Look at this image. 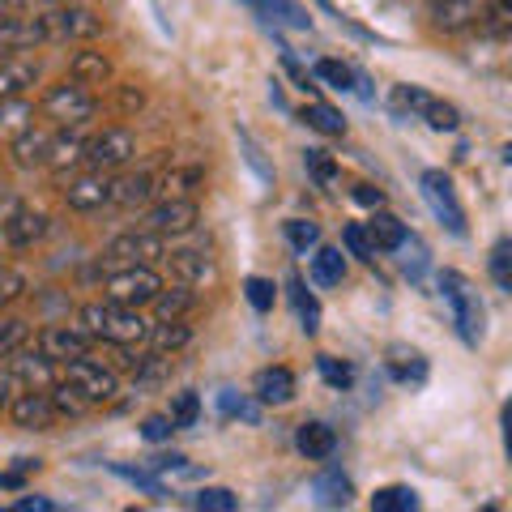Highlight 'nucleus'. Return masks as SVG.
<instances>
[{
  "instance_id": "nucleus-1",
  "label": "nucleus",
  "mask_w": 512,
  "mask_h": 512,
  "mask_svg": "<svg viewBox=\"0 0 512 512\" xmlns=\"http://www.w3.org/2000/svg\"><path fill=\"white\" fill-rule=\"evenodd\" d=\"M77 329L90 333V342L141 346L150 333V320L141 316V308H120V303H111V299H99V303L77 308Z\"/></svg>"
},
{
  "instance_id": "nucleus-2",
  "label": "nucleus",
  "mask_w": 512,
  "mask_h": 512,
  "mask_svg": "<svg viewBox=\"0 0 512 512\" xmlns=\"http://www.w3.org/2000/svg\"><path fill=\"white\" fill-rule=\"evenodd\" d=\"M440 295H444L448 308H453V325L461 333V342L478 346V338H483V303H478V291L457 274V269H444L440 274Z\"/></svg>"
},
{
  "instance_id": "nucleus-3",
  "label": "nucleus",
  "mask_w": 512,
  "mask_h": 512,
  "mask_svg": "<svg viewBox=\"0 0 512 512\" xmlns=\"http://www.w3.org/2000/svg\"><path fill=\"white\" fill-rule=\"evenodd\" d=\"M158 286H163V274H158L154 265H124V269H111L107 274L103 299L120 303V308H150Z\"/></svg>"
},
{
  "instance_id": "nucleus-4",
  "label": "nucleus",
  "mask_w": 512,
  "mask_h": 512,
  "mask_svg": "<svg viewBox=\"0 0 512 512\" xmlns=\"http://www.w3.org/2000/svg\"><path fill=\"white\" fill-rule=\"evenodd\" d=\"M43 116L47 120H56L60 128H82L86 120H94V111H99V99L82 86V82H60V86H52L43 94Z\"/></svg>"
},
{
  "instance_id": "nucleus-5",
  "label": "nucleus",
  "mask_w": 512,
  "mask_h": 512,
  "mask_svg": "<svg viewBox=\"0 0 512 512\" xmlns=\"http://www.w3.org/2000/svg\"><path fill=\"white\" fill-rule=\"evenodd\" d=\"M39 22H43V39L47 43H86L94 35H103V18L99 13H90V9H82V5L43 9Z\"/></svg>"
},
{
  "instance_id": "nucleus-6",
  "label": "nucleus",
  "mask_w": 512,
  "mask_h": 512,
  "mask_svg": "<svg viewBox=\"0 0 512 512\" xmlns=\"http://www.w3.org/2000/svg\"><path fill=\"white\" fill-rule=\"evenodd\" d=\"M393 107H397V111H410L414 120H427L431 128H436V133H453V128L461 124L457 107L444 103V99H436V94H427L423 86H397V90H393Z\"/></svg>"
},
{
  "instance_id": "nucleus-7",
  "label": "nucleus",
  "mask_w": 512,
  "mask_h": 512,
  "mask_svg": "<svg viewBox=\"0 0 512 512\" xmlns=\"http://www.w3.org/2000/svg\"><path fill=\"white\" fill-rule=\"evenodd\" d=\"M64 380H69L73 389L82 393L90 406L111 402V397L120 393V376H116V367H103V363H94L90 355L73 359V363H64Z\"/></svg>"
},
{
  "instance_id": "nucleus-8",
  "label": "nucleus",
  "mask_w": 512,
  "mask_h": 512,
  "mask_svg": "<svg viewBox=\"0 0 512 512\" xmlns=\"http://www.w3.org/2000/svg\"><path fill=\"white\" fill-rule=\"evenodd\" d=\"M154 261H163V235H154V231H124L116 235L111 244L103 248V265L107 269H124V265H154Z\"/></svg>"
},
{
  "instance_id": "nucleus-9",
  "label": "nucleus",
  "mask_w": 512,
  "mask_h": 512,
  "mask_svg": "<svg viewBox=\"0 0 512 512\" xmlns=\"http://www.w3.org/2000/svg\"><path fill=\"white\" fill-rule=\"evenodd\" d=\"M133 154H137V137L128 133V128H103L99 137L86 141L82 163L90 171H120V167L133 163Z\"/></svg>"
},
{
  "instance_id": "nucleus-10",
  "label": "nucleus",
  "mask_w": 512,
  "mask_h": 512,
  "mask_svg": "<svg viewBox=\"0 0 512 512\" xmlns=\"http://www.w3.org/2000/svg\"><path fill=\"white\" fill-rule=\"evenodd\" d=\"M419 192H423V201L431 205V214H436L448 231H453L457 239L466 235V210H461V201L453 192V180H448L444 171H423L419 175Z\"/></svg>"
},
{
  "instance_id": "nucleus-11",
  "label": "nucleus",
  "mask_w": 512,
  "mask_h": 512,
  "mask_svg": "<svg viewBox=\"0 0 512 512\" xmlns=\"http://www.w3.org/2000/svg\"><path fill=\"white\" fill-rule=\"evenodd\" d=\"M197 222H201V210H197V201L192 197H163V201H154L146 210V231L163 235V239L197 231Z\"/></svg>"
},
{
  "instance_id": "nucleus-12",
  "label": "nucleus",
  "mask_w": 512,
  "mask_h": 512,
  "mask_svg": "<svg viewBox=\"0 0 512 512\" xmlns=\"http://www.w3.org/2000/svg\"><path fill=\"white\" fill-rule=\"evenodd\" d=\"M5 410H9L13 427H22V431H52L56 427V410H52L47 389H18Z\"/></svg>"
},
{
  "instance_id": "nucleus-13",
  "label": "nucleus",
  "mask_w": 512,
  "mask_h": 512,
  "mask_svg": "<svg viewBox=\"0 0 512 512\" xmlns=\"http://www.w3.org/2000/svg\"><path fill=\"white\" fill-rule=\"evenodd\" d=\"M35 350L43 359H52V363H73V359L90 355V333H82L77 325H47L39 333Z\"/></svg>"
},
{
  "instance_id": "nucleus-14",
  "label": "nucleus",
  "mask_w": 512,
  "mask_h": 512,
  "mask_svg": "<svg viewBox=\"0 0 512 512\" xmlns=\"http://www.w3.org/2000/svg\"><path fill=\"white\" fill-rule=\"evenodd\" d=\"M107 201H111V175L107 171H86L64 188V205L77 214H94V210H103Z\"/></svg>"
},
{
  "instance_id": "nucleus-15",
  "label": "nucleus",
  "mask_w": 512,
  "mask_h": 512,
  "mask_svg": "<svg viewBox=\"0 0 512 512\" xmlns=\"http://www.w3.org/2000/svg\"><path fill=\"white\" fill-rule=\"evenodd\" d=\"M163 261L171 269V282H184V286H205V282H214V261L205 252L197 248H175V252H163Z\"/></svg>"
},
{
  "instance_id": "nucleus-16",
  "label": "nucleus",
  "mask_w": 512,
  "mask_h": 512,
  "mask_svg": "<svg viewBox=\"0 0 512 512\" xmlns=\"http://www.w3.org/2000/svg\"><path fill=\"white\" fill-rule=\"evenodd\" d=\"M252 393L261 406H291L295 402V372L291 367H261L252 376Z\"/></svg>"
},
{
  "instance_id": "nucleus-17",
  "label": "nucleus",
  "mask_w": 512,
  "mask_h": 512,
  "mask_svg": "<svg viewBox=\"0 0 512 512\" xmlns=\"http://www.w3.org/2000/svg\"><path fill=\"white\" fill-rule=\"evenodd\" d=\"M478 18H483V0H431V26L444 35H457Z\"/></svg>"
},
{
  "instance_id": "nucleus-18",
  "label": "nucleus",
  "mask_w": 512,
  "mask_h": 512,
  "mask_svg": "<svg viewBox=\"0 0 512 512\" xmlns=\"http://www.w3.org/2000/svg\"><path fill=\"white\" fill-rule=\"evenodd\" d=\"M154 201V171H128V175H111V201L120 210H137V205Z\"/></svg>"
},
{
  "instance_id": "nucleus-19",
  "label": "nucleus",
  "mask_w": 512,
  "mask_h": 512,
  "mask_svg": "<svg viewBox=\"0 0 512 512\" xmlns=\"http://www.w3.org/2000/svg\"><path fill=\"white\" fill-rule=\"evenodd\" d=\"M9 367H13V376H18L22 389H47V384H56V372H52V359H43L39 350H13L9 355Z\"/></svg>"
},
{
  "instance_id": "nucleus-20",
  "label": "nucleus",
  "mask_w": 512,
  "mask_h": 512,
  "mask_svg": "<svg viewBox=\"0 0 512 512\" xmlns=\"http://www.w3.org/2000/svg\"><path fill=\"white\" fill-rule=\"evenodd\" d=\"M47 146H52V133H43V128H22L18 137L9 141V154H13V167H22V171H35L47 163Z\"/></svg>"
},
{
  "instance_id": "nucleus-21",
  "label": "nucleus",
  "mask_w": 512,
  "mask_h": 512,
  "mask_svg": "<svg viewBox=\"0 0 512 512\" xmlns=\"http://www.w3.org/2000/svg\"><path fill=\"white\" fill-rule=\"evenodd\" d=\"M244 5L261 22H269V26H295V30H308L312 26V13L303 9V5H295V0H244Z\"/></svg>"
},
{
  "instance_id": "nucleus-22",
  "label": "nucleus",
  "mask_w": 512,
  "mask_h": 512,
  "mask_svg": "<svg viewBox=\"0 0 512 512\" xmlns=\"http://www.w3.org/2000/svg\"><path fill=\"white\" fill-rule=\"evenodd\" d=\"M150 308H154V316L158 320H180V316H188L192 308H197V286H184V282H163L158 286V295L150 299Z\"/></svg>"
},
{
  "instance_id": "nucleus-23",
  "label": "nucleus",
  "mask_w": 512,
  "mask_h": 512,
  "mask_svg": "<svg viewBox=\"0 0 512 512\" xmlns=\"http://www.w3.org/2000/svg\"><path fill=\"white\" fill-rule=\"evenodd\" d=\"M39 43H47L39 18H9V13H0V52H22V47H39Z\"/></svg>"
},
{
  "instance_id": "nucleus-24",
  "label": "nucleus",
  "mask_w": 512,
  "mask_h": 512,
  "mask_svg": "<svg viewBox=\"0 0 512 512\" xmlns=\"http://www.w3.org/2000/svg\"><path fill=\"white\" fill-rule=\"evenodd\" d=\"M308 278H312V286H325V291H329V286H342V278H346V252L333 248V244H316Z\"/></svg>"
},
{
  "instance_id": "nucleus-25",
  "label": "nucleus",
  "mask_w": 512,
  "mask_h": 512,
  "mask_svg": "<svg viewBox=\"0 0 512 512\" xmlns=\"http://www.w3.org/2000/svg\"><path fill=\"white\" fill-rule=\"evenodd\" d=\"M39 82V64L26 56L0 60V99H22V94Z\"/></svg>"
},
{
  "instance_id": "nucleus-26",
  "label": "nucleus",
  "mask_w": 512,
  "mask_h": 512,
  "mask_svg": "<svg viewBox=\"0 0 512 512\" xmlns=\"http://www.w3.org/2000/svg\"><path fill=\"white\" fill-rule=\"evenodd\" d=\"M295 448L308 461H325V457H333V448H338V431H333L329 423H299V431H295Z\"/></svg>"
},
{
  "instance_id": "nucleus-27",
  "label": "nucleus",
  "mask_w": 512,
  "mask_h": 512,
  "mask_svg": "<svg viewBox=\"0 0 512 512\" xmlns=\"http://www.w3.org/2000/svg\"><path fill=\"white\" fill-rule=\"evenodd\" d=\"M86 158V137L77 133V128H64V133L52 137V146H47V163L43 167H52L56 175H64L69 167H77Z\"/></svg>"
},
{
  "instance_id": "nucleus-28",
  "label": "nucleus",
  "mask_w": 512,
  "mask_h": 512,
  "mask_svg": "<svg viewBox=\"0 0 512 512\" xmlns=\"http://www.w3.org/2000/svg\"><path fill=\"white\" fill-rule=\"evenodd\" d=\"M363 231H367V239H372L376 252H397L402 248V239H406V222L397 214H389V210H376L372 218L363 222Z\"/></svg>"
},
{
  "instance_id": "nucleus-29",
  "label": "nucleus",
  "mask_w": 512,
  "mask_h": 512,
  "mask_svg": "<svg viewBox=\"0 0 512 512\" xmlns=\"http://www.w3.org/2000/svg\"><path fill=\"white\" fill-rule=\"evenodd\" d=\"M146 342H150L154 355H180V350L192 342V329L184 325V316L180 320H154Z\"/></svg>"
},
{
  "instance_id": "nucleus-30",
  "label": "nucleus",
  "mask_w": 512,
  "mask_h": 512,
  "mask_svg": "<svg viewBox=\"0 0 512 512\" xmlns=\"http://www.w3.org/2000/svg\"><path fill=\"white\" fill-rule=\"evenodd\" d=\"M43 235H47V218L35 214V210H26V205L5 222V239H9L13 248H30V244H35V239H43Z\"/></svg>"
},
{
  "instance_id": "nucleus-31",
  "label": "nucleus",
  "mask_w": 512,
  "mask_h": 512,
  "mask_svg": "<svg viewBox=\"0 0 512 512\" xmlns=\"http://www.w3.org/2000/svg\"><path fill=\"white\" fill-rule=\"evenodd\" d=\"M205 180L201 167H167L163 175H154V192H163V197H188V192H197Z\"/></svg>"
},
{
  "instance_id": "nucleus-32",
  "label": "nucleus",
  "mask_w": 512,
  "mask_h": 512,
  "mask_svg": "<svg viewBox=\"0 0 512 512\" xmlns=\"http://www.w3.org/2000/svg\"><path fill=\"white\" fill-rule=\"evenodd\" d=\"M69 77L82 86H103V82H111V60L103 52H77L69 64Z\"/></svg>"
},
{
  "instance_id": "nucleus-33",
  "label": "nucleus",
  "mask_w": 512,
  "mask_h": 512,
  "mask_svg": "<svg viewBox=\"0 0 512 512\" xmlns=\"http://www.w3.org/2000/svg\"><path fill=\"white\" fill-rule=\"evenodd\" d=\"M286 291H291L295 316H299V329H303V333H316V329H320V303H316V295L308 291V286H303L299 274L286 278Z\"/></svg>"
},
{
  "instance_id": "nucleus-34",
  "label": "nucleus",
  "mask_w": 512,
  "mask_h": 512,
  "mask_svg": "<svg viewBox=\"0 0 512 512\" xmlns=\"http://www.w3.org/2000/svg\"><path fill=\"white\" fill-rule=\"evenodd\" d=\"M47 397H52V410H56V419H82V414H90V402H86V397L73 389L69 380H60V384H47Z\"/></svg>"
},
{
  "instance_id": "nucleus-35",
  "label": "nucleus",
  "mask_w": 512,
  "mask_h": 512,
  "mask_svg": "<svg viewBox=\"0 0 512 512\" xmlns=\"http://www.w3.org/2000/svg\"><path fill=\"white\" fill-rule=\"evenodd\" d=\"M299 120L316 128V133H325V137H342L346 133V120H342V111H333L329 103H308L299 111Z\"/></svg>"
},
{
  "instance_id": "nucleus-36",
  "label": "nucleus",
  "mask_w": 512,
  "mask_h": 512,
  "mask_svg": "<svg viewBox=\"0 0 512 512\" xmlns=\"http://www.w3.org/2000/svg\"><path fill=\"white\" fill-rule=\"evenodd\" d=\"M316 504H325V508H346L350 504V478H342L338 470H329V474H320L316 483Z\"/></svg>"
},
{
  "instance_id": "nucleus-37",
  "label": "nucleus",
  "mask_w": 512,
  "mask_h": 512,
  "mask_svg": "<svg viewBox=\"0 0 512 512\" xmlns=\"http://www.w3.org/2000/svg\"><path fill=\"white\" fill-rule=\"evenodd\" d=\"M111 474H120L124 478V483H133L137 491H146V495H154V500H167V483H163V478H158L154 470H133V466H120V461H111V466H107Z\"/></svg>"
},
{
  "instance_id": "nucleus-38",
  "label": "nucleus",
  "mask_w": 512,
  "mask_h": 512,
  "mask_svg": "<svg viewBox=\"0 0 512 512\" xmlns=\"http://www.w3.org/2000/svg\"><path fill=\"white\" fill-rule=\"evenodd\" d=\"M419 508V491L414 487H380L372 495V512H414Z\"/></svg>"
},
{
  "instance_id": "nucleus-39",
  "label": "nucleus",
  "mask_w": 512,
  "mask_h": 512,
  "mask_svg": "<svg viewBox=\"0 0 512 512\" xmlns=\"http://www.w3.org/2000/svg\"><path fill=\"white\" fill-rule=\"evenodd\" d=\"M30 120H35L30 103H22V99H0V137L13 141L22 128H30Z\"/></svg>"
},
{
  "instance_id": "nucleus-40",
  "label": "nucleus",
  "mask_w": 512,
  "mask_h": 512,
  "mask_svg": "<svg viewBox=\"0 0 512 512\" xmlns=\"http://www.w3.org/2000/svg\"><path fill=\"white\" fill-rule=\"evenodd\" d=\"M487 269H491V278L495 286L508 295L512 291V239H495V248L487 256Z\"/></svg>"
},
{
  "instance_id": "nucleus-41",
  "label": "nucleus",
  "mask_w": 512,
  "mask_h": 512,
  "mask_svg": "<svg viewBox=\"0 0 512 512\" xmlns=\"http://www.w3.org/2000/svg\"><path fill=\"white\" fill-rule=\"evenodd\" d=\"M312 73H316L325 86H333V90H355V82H359V73L350 69V64H342V60H316Z\"/></svg>"
},
{
  "instance_id": "nucleus-42",
  "label": "nucleus",
  "mask_w": 512,
  "mask_h": 512,
  "mask_svg": "<svg viewBox=\"0 0 512 512\" xmlns=\"http://www.w3.org/2000/svg\"><path fill=\"white\" fill-rule=\"evenodd\" d=\"M282 231H286V244H291L299 256H308L320 244V227H316V222H308V218H291Z\"/></svg>"
},
{
  "instance_id": "nucleus-43",
  "label": "nucleus",
  "mask_w": 512,
  "mask_h": 512,
  "mask_svg": "<svg viewBox=\"0 0 512 512\" xmlns=\"http://www.w3.org/2000/svg\"><path fill=\"white\" fill-rule=\"evenodd\" d=\"M389 372H393V380H423L427 376V363H423V355L419 350H393V359H389Z\"/></svg>"
},
{
  "instance_id": "nucleus-44",
  "label": "nucleus",
  "mask_w": 512,
  "mask_h": 512,
  "mask_svg": "<svg viewBox=\"0 0 512 512\" xmlns=\"http://www.w3.org/2000/svg\"><path fill=\"white\" fill-rule=\"evenodd\" d=\"M303 167H308V175H312L320 188H333V184H338V163H333L325 150H303Z\"/></svg>"
},
{
  "instance_id": "nucleus-45",
  "label": "nucleus",
  "mask_w": 512,
  "mask_h": 512,
  "mask_svg": "<svg viewBox=\"0 0 512 512\" xmlns=\"http://www.w3.org/2000/svg\"><path fill=\"white\" fill-rule=\"evenodd\" d=\"M342 248H346V256H355V261H376V248H372V239H367L363 222H346L342 227Z\"/></svg>"
},
{
  "instance_id": "nucleus-46",
  "label": "nucleus",
  "mask_w": 512,
  "mask_h": 512,
  "mask_svg": "<svg viewBox=\"0 0 512 512\" xmlns=\"http://www.w3.org/2000/svg\"><path fill=\"white\" fill-rule=\"evenodd\" d=\"M167 419L175 423V431L197 427V419H201V397H197V393H175V402H171V414H167Z\"/></svg>"
},
{
  "instance_id": "nucleus-47",
  "label": "nucleus",
  "mask_w": 512,
  "mask_h": 512,
  "mask_svg": "<svg viewBox=\"0 0 512 512\" xmlns=\"http://www.w3.org/2000/svg\"><path fill=\"white\" fill-rule=\"evenodd\" d=\"M192 508H201V512H235L239 500L227 487H201L197 495H192Z\"/></svg>"
},
{
  "instance_id": "nucleus-48",
  "label": "nucleus",
  "mask_w": 512,
  "mask_h": 512,
  "mask_svg": "<svg viewBox=\"0 0 512 512\" xmlns=\"http://www.w3.org/2000/svg\"><path fill=\"white\" fill-rule=\"evenodd\" d=\"M244 295L256 312H274V303H278V286L269 282V278H248L244 282Z\"/></svg>"
},
{
  "instance_id": "nucleus-49",
  "label": "nucleus",
  "mask_w": 512,
  "mask_h": 512,
  "mask_svg": "<svg viewBox=\"0 0 512 512\" xmlns=\"http://www.w3.org/2000/svg\"><path fill=\"white\" fill-rule=\"evenodd\" d=\"M26 338H30L26 320H0V359H9L13 350H22Z\"/></svg>"
},
{
  "instance_id": "nucleus-50",
  "label": "nucleus",
  "mask_w": 512,
  "mask_h": 512,
  "mask_svg": "<svg viewBox=\"0 0 512 512\" xmlns=\"http://www.w3.org/2000/svg\"><path fill=\"white\" fill-rule=\"evenodd\" d=\"M316 367H320V376H325L333 389H350L355 384V367L350 363H338V359H329V355H320L316 359Z\"/></svg>"
},
{
  "instance_id": "nucleus-51",
  "label": "nucleus",
  "mask_w": 512,
  "mask_h": 512,
  "mask_svg": "<svg viewBox=\"0 0 512 512\" xmlns=\"http://www.w3.org/2000/svg\"><path fill=\"white\" fill-rule=\"evenodd\" d=\"M218 406H222V414L227 419H244V423H256V406L248 402V397H239V393H218Z\"/></svg>"
},
{
  "instance_id": "nucleus-52",
  "label": "nucleus",
  "mask_w": 512,
  "mask_h": 512,
  "mask_svg": "<svg viewBox=\"0 0 512 512\" xmlns=\"http://www.w3.org/2000/svg\"><path fill=\"white\" fill-rule=\"evenodd\" d=\"M22 295H26V274H18V269H0V308L18 303Z\"/></svg>"
},
{
  "instance_id": "nucleus-53",
  "label": "nucleus",
  "mask_w": 512,
  "mask_h": 512,
  "mask_svg": "<svg viewBox=\"0 0 512 512\" xmlns=\"http://www.w3.org/2000/svg\"><path fill=\"white\" fill-rule=\"evenodd\" d=\"M171 431H175V423L167 419V414H150V419L141 423V436H146L150 444H163V440H171Z\"/></svg>"
},
{
  "instance_id": "nucleus-54",
  "label": "nucleus",
  "mask_w": 512,
  "mask_h": 512,
  "mask_svg": "<svg viewBox=\"0 0 512 512\" xmlns=\"http://www.w3.org/2000/svg\"><path fill=\"white\" fill-rule=\"evenodd\" d=\"M146 466L154 470V474H180V470H188V457L184 453H158V457H150Z\"/></svg>"
},
{
  "instance_id": "nucleus-55",
  "label": "nucleus",
  "mask_w": 512,
  "mask_h": 512,
  "mask_svg": "<svg viewBox=\"0 0 512 512\" xmlns=\"http://www.w3.org/2000/svg\"><path fill=\"white\" fill-rule=\"evenodd\" d=\"M18 389H22V384H18V376H13V367L0 363V410L13 402V393H18Z\"/></svg>"
},
{
  "instance_id": "nucleus-56",
  "label": "nucleus",
  "mask_w": 512,
  "mask_h": 512,
  "mask_svg": "<svg viewBox=\"0 0 512 512\" xmlns=\"http://www.w3.org/2000/svg\"><path fill=\"white\" fill-rule=\"evenodd\" d=\"M355 201L367 205V210H380V205H384V192H380L376 184H355Z\"/></svg>"
},
{
  "instance_id": "nucleus-57",
  "label": "nucleus",
  "mask_w": 512,
  "mask_h": 512,
  "mask_svg": "<svg viewBox=\"0 0 512 512\" xmlns=\"http://www.w3.org/2000/svg\"><path fill=\"white\" fill-rule=\"evenodd\" d=\"M116 94H120V111H141V103H146V94L133 86H116Z\"/></svg>"
},
{
  "instance_id": "nucleus-58",
  "label": "nucleus",
  "mask_w": 512,
  "mask_h": 512,
  "mask_svg": "<svg viewBox=\"0 0 512 512\" xmlns=\"http://www.w3.org/2000/svg\"><path fill=\"white\" fill-rule=\"evenodd\" d=\"M13 508H18V512H56V504L43 500V495H26V500H18Z\"/></svg>"
},
{
  "instance_id": "nucleus-59",
  "label": "nucleus",
  "mask_w": 512,
  "mask_h": 512,
  "mask_svg": "<svg viewBox=\"0 0 512 512\" xmlns=\"http://www.w3.org/2000/svg\"><path fill=\"white\" fill-rule=\"evenodd\" d=\"M18 210H22V201L18 197H5V205H0V231H5V222L18 214Z\"/></svg>"
},
{
  "instance_id": "nucleus-60",
  "label": "nucleus",
  "mask_w": 512,
  "mask_h": 512,
  "mask_svg": "<svg viewBox=\"0 0 512 512\" xmlns=\"http://www.w3.org/2000/svg\"><path fill=\"white\" fill-rule=\"evenodd\" d=\"M30 5H39V9H56V5H69V0H30Z\"/></svg>"
}]
</instances>
